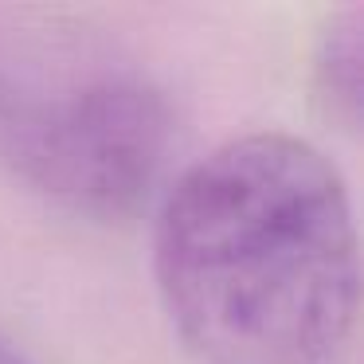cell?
<instances>
[{
	"label": "cell",
	"mask_w": 364,
	"mask_h": 364,
	"mask_svg": "<svg viewBox=\"0 0 364 364\" xmlns=\"http://www.w3.org/2000/svg\"><path fill=\"white\" fill-rule=\"evenodd\" d=\"M153 278L200 364H333L360 301L337 165L282 129L215 145L161 200Z\"/></svg>",
	"instance_id": "obj_1"
},
{
	"label": "cell",
	"mask_w": 364,
	"mask_h": 364,
	"mask_svg": "<svg viewBox=\"0 0 364 364\" xmlns=\"http://www.w3.org/2000/svg\"><path fill=\"white\" fill-rule=\"evenodd\" d=\"M173 137L165 87L118 40L43 12L0 20V161L43 200L126 220L161 184Z\"/></svg>",
	"instance_id": "obj_2"
},
{
	"label": "cell",
	"mask_w": 364,
	"mask_h": 364,
	"mask_svg": "<svg viewBox=\"0 0 364 364\" xmlns=\"http://www.w3.org/2000/svg\"><path fill=\"white\" fill-rule=\"evenodd\" d=\"M314 90L321 110L329 122L341 129L360 126V87H364V9L348 4V9L329 12L314 43Z\"/></svg>",
	"instance_id": "obj_3"
},
{
	"label": "cell",
	"mask_w": 364,
	"mask_h": 364,
	"mask_svg": "<svg viewBox=\"0 0 364 364\" xmlns=\"http://www.w3.org/2000/svg\"><path fill=\"white\" fill-rule=\"evenodd\" d=\"M0 364H24V356H20L9 341H0Z\"/></svg>",
	"instance_id": "obj_4"
}]
</instances>
